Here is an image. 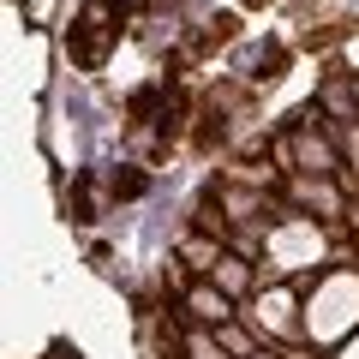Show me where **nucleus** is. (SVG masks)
Returning a JSON list of instances; mask_svg holds the SVG:
<instances>
[{"instance_id": "1", "label": "nucleus", "mask_w": 359, "mask_h": 359, "mask_svg": "<svg viewBox=\"0 0 359 359\" xmlns=\"http://www.w3.org/2000/svg\"><path fill=\"white\" fill-rule=\"evenodd\" d=\"M120 36V25H114V13H108V0H96V6H84V18L72 25V36H66V54H72V66H102V54H108V42Z\"/></svg>"}, {"instance_id": "2", "label": "nucleus", "mask_w": 359, "mask_h": 359, "mask_svg": "<svg viewBox=\"0 0 359 359\" xmlns=\"http://www.w3.org/2000/svg\"><path fill=\"white\" fill-rule=\"evenodd\" d=\"M311 120H318V108H306V114H299L294 156H299V168H311V174H335V168H341V156H335V144L323 138V132H311Z\"/></svg>"}, {"instance_id": "3", "label": "nucleus", "mask_w": 359, "mask_h": 359, "mask_svg": "<svg viewBox=\"0 0 359 359\" xmlns=\"http://www.w3.org/2000/svg\"><path fill=\"white\" fill-rule=\"evenodd\" d=\"M233 66H240L252 84H269V78H282V66H287V54L276 48V42H264V48H240L233 54Z\"/></svg>"}, {"instance_id": "4", "label": "nucleus", "mask_w": 359, "mask_h": 359, "mask_svg": "<svg viewBox=\"0 0 359 359\" xmlns=\"http://www.w3.org/2000/svg\"><path fill=\"white\" fill-rule=\"evenodd\" d=\"M180 257H186V264L192 269H222V240L216 233H186V240H180Z\"/></svg>"}, {"instance_id": "5", "label": "nucleus", "mask_w": 359, "mask_h": 359, "mask_svg": "<svg viewBox=\"0 0 359 359\" xmlns=\"http://www.w3.org/2000/svg\"><path fill=\"white\" fill-rule=\"evenodd\" d=\"M186 306H192L204 323H216V330L228 323V311H233V306H228V287H192V294H186Z\"/></svg>"}, {"instance_id": "6", "label": "nucleus", "mask_w": 359, "mask_h": 359, "mask_svg": "<svg viewBox=\"0 0 359 359\" xmlns=\"http://www.w3.org/2000/svg\"><path fill=\"white\" fill-rule=\"evenodd\" d=\"M294 198H299V204H311V210H323V216L341 210V198H335L330 186H318V180H294Z\"/></svg>"}, {"instance_id": "7", "label": "nucleus", "mask_w": 359, "mask_h": 359, "mask_svg": "<svg viewBox=\"0 0 359 359\" xmlns=\"http://www.w3.org/2000/svg\"><path fill=\"white\" fill-rule=\"evenodd\" d=\"M144 186H150V180H144L138 168H114V174H108V192H114V198H138Z\"/></svg>"}, {"instance_id": "8", "label": "nucleus", "mask_w": 359, "mask_h": 359, "mask_svg": "<svg viewBox=\"0 0 359 359\" xmlns=\"http://www.w3.org/2000/svg\"><path fill=\"white\" fill-rule=\"evenodd\" d=\"M66 114L78 120V132H96V108H90L84 96H72V90H66Z\"/></svg>"}, {"instance_id": "9", "label": "nucleus", "mask_w": 359, "mask_h": 359, "mask_svg": "<svg viewBox=\"0 0 359 359\" xmlns=\"http://www.w3.org/2000/svg\"><path fill=\"white\" fill-rule=\"evenodd\" d=\"M222 287H228V294L245 287V257H222Z\"/></svg>"}, {"instance_id": "10", "label": "nucleus", "mask_w": 359, "mask_h": 359, "mask_svg": "<svg viewBox=\"0 0 359 359\" xmlns=\"http://www.w3.org/2000/svg\"><path fill=\"white\" fill-rule=\"evenodd\" d=\"M186 353H192V359H228L222 341H210V335H186Z\"/></svg>"}, {"instance_id": "11", "label": "nucleus", "mask_w": 359, "mask_h": 359, "mask_svg": "<svg viewBox=\"0 0 359 359\" xmlns=\"http://www.w3.org/2000/svg\"><path fill=\"white\" fill-rule=\"evenodd\" d=\"M323 108H335V114L347 120V114H353V96H347L341 84H323Z\"/></svg>"}, {"instance_id": "12", "label": "nucleus", "mask_w": 359, "mask_h": 359, "mask_svg": "<svg viewBox=\"0 0 359 359\" xmlns=\"http://www.w3.org/2000/svg\"><path fill=\"white\" fill-rule=\"evenodd\" d=\"M245 6H257V0H245Z\"/></svg>"}]
</instances>
